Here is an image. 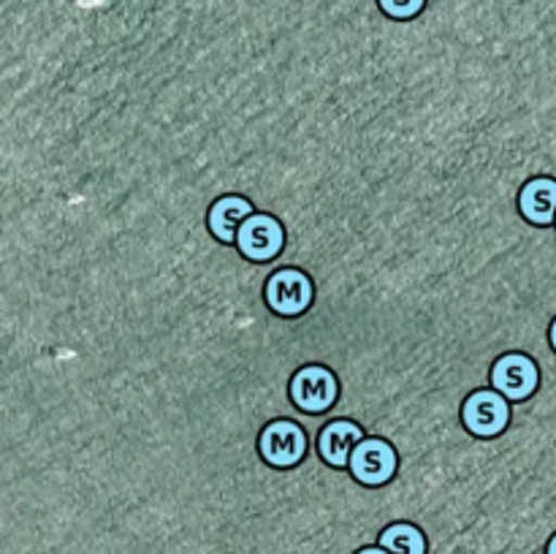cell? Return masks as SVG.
Listing matches in <instances>:
<instances>
[{
    "instance_id": "14",
    "label": "cell",
    "mask_w": 556,
    "mask_h": 554,
    "mask_svg": "<svg viewBox=\"0 0 556 554\" xmlns=\"http://www.w3.org/2000/svg\"><path fill=\"white\" fill-rule=\"evenodd\" d=\"M548 340H552V345H554V351H556V320L552 324V331H548Z\"/></svg>"
},
{
    "instance_id": "1",
    "label": "cell",
    "mask_w": 556,
    "mask_h": 554,
    "mask_svg": "<svg viewBox=\"0 0 556 554\" xmlns=\"http://www.w3.org/2000/svg\"><path fill=\"white\" fill-rule=\"evenodd\" d=\"M291 402L304 413H324L340 396V383H337L334 373L324 364H304L288 386Z\"/></svg>"
},
{
    "instance_id": "3",
    "label": "cell",
    "mask_w": 556,
    "mask_h": 554,
    "mask_svg": "<svg viewBox=\"0 0 556 554\" xmlns=\"http://www.w3.org/2000/svg\"><path fill=\"white\" fill-rule=\"evenodd\" d=\"M258 449L266 465L296 467L307 454V432L296 421L280 418V421L266 424L264 432H261Z\"/></svg>"
},
{
    "instance_id": "6",
    "label": "cell",
    "mask_w": 556,
    "mask_h": 554,
    "mask_svg": "<svg viewBox=\"0 0 556 554\" xmlns=\"http://www.w3.org/2000/svg\"><path fill=\"white\" fill-rule=\"evenodd\" d=\"M286 244V231H282V223L275 215H266V212H255L248 221L239 226L237 234V248L244 259L250 261H271L277 259V253Z\"/></svg>"
},
{
    "instance_id": "8",
    "label": "cell",
    "mask_w": 556,
    "mask_h": 554,
    "mask_svg": "<svg viewBox=\"0 0 556 554\" xmlns=\"http://www.w3.org/2000/svg\"><path fill=\"white\" fill-rule=\"evenodd\" d=\"M362 440H364V429L358 427L356 421L340 418V421L326 424L318 435L320 459H324L329 467H334V470H342V467L351 465L353 449H356Z\"/></svg>"
},
{
    "instance_id": "2",
    "label": "cell",
    "mask_w": 556,
    "mask_h": 554,
    "mask_svg": "<svg viewBox=\"0 0 556 554\" xmlns=\"http://www.w3.org/2000/svg\"><path fill=\"white\" fill-rule=\"evenodd\" d=\"M313 280L302 269H277L264 286L266 304L286 318L302 315L313 304Z\"/></svg>"
},
{
    "instance_id": "4",
    "label": "cell",
    "mask_w": 556,
    "mask_h": 554,
    "mask_svg": "<svg viewBox=\"0 0 556 554\" xmlns=\"http://www.w3.org/2000/svg\"><path fill=\"white\" fill-rule=\"evenodd\" d=\"M510 421V405L497 389L472 391L462 405V424L478 438H494Z\"/></svg>"
},
{
    "instance_id": "9",
    "label": "cell",
    "mask_w": 556,
    "mask_h": 554,
    "mask_svg": "<svg viewBox=\"0 0 556 554\" xmlns=\"http://www.w3.org/2000/svg\"><path fill=\"white\" fill-rule=\"evenodd\" d=\"M250 215H255V210L244 196H220L210 210V231L215 234L223 244H237L239 226H242Z\"/></svg>"
},
{
    "instance_id": "10",
    "label": "cell",
    "mask_w": 556,
    "mask_h": 554,
    "mask_svg": "<svg viewBox=\"0 0 556 554\" xmlns=\"http://www.w3.org/2000/svg\"><path fill=\"white\" fill-rule=\"evenodd\" d=\"M519 210L535 226H552L556 221V179H530L519 193Z\"/></svg>"
},
{
    "instance_id": "11",
    "label": "cell",
    "mask_w": 556,
    "mask_h": 554,
    "mask_svg": "<svg viewBox=\"0 0 556 554\" xmlns=\"http://www.w3.org/2000/svg\"><path fill=\"white\" fill-rule=\"evenodd\" d=\"M378 541L391 554H427V538L416 525H407V521L386 527Z\"/></svg>"
},
{
    "instance_id": "12",
    "label": "cell",
    "mask_w": 556,
    "mask_h": 554,
    "mask_svg": "<svg viewBox=\"0 0 556 554\" xmlns=\"http://www.w3.org/2000/svg\"><path fill=\"white\" fill-rule=\"evenodd\" d=\"M378 3L394 20H413V16L421 14L427 0H378Z\"/></svg>"
},
{
    "instance_id": "7",
    "label": "cell",
    "mask_w": 556,
    "mask_h": 554,
    "mask_svg": "<svg viewBox=\"0 0 556 554\" xmlns=\"http://www.w3.org/2000/svg\"><path fill=\"white\" fill-rule=\"evenodd\" d=\"M541 383L538 364L525 353H505L492 367V386L510 402L530 400Z\"/></svg>"
},
{
    "instance_id": "13",
    "label": "cell",
    "mask_w": 556,
    "mask_h": 554,
    "mask_svg": "<svg viewBox=\"0 0 556 554\" xmlns=\"http://www.w3.org/2000/svg\"><path fill=\"white\" fill-rule=\"evenodd\" d=\"M356 554H391L389 549H383V546H367V549H362V552H356Z\"/></svg>"
},
{
    "instance_id": "15",
    "label": "cell",
    "mask_w": 556,
    "mask_h": 554,
    "mask_svg": "<svg viewBox=\"0 0 556 554\" xmlns=\"http://www.w3.org/2000/svg\"><path fill=\"white\" fill-rule=\"evenodd\" d=\"M546 554H556V536L552 538V541H548V546H546Z\"/></svg>"
},
{
    "instance_id": "5",
    "label": "cell",
    "mask_w": 556,
    "mask_h": 554,
    "mask_svg": "<svg viewBox=\"0 0 556 554\" xmlns=\"http://www.w3.org/2000/svg\"><path fill=\"white\" fill-rule=\"evenodd\" d=\"M348 470H351V476L356 478L358 483L383 487V483H389L396 473L394 445L383 438H364L362 443L353 449Z\"/></svg>"
}]
</instances>
